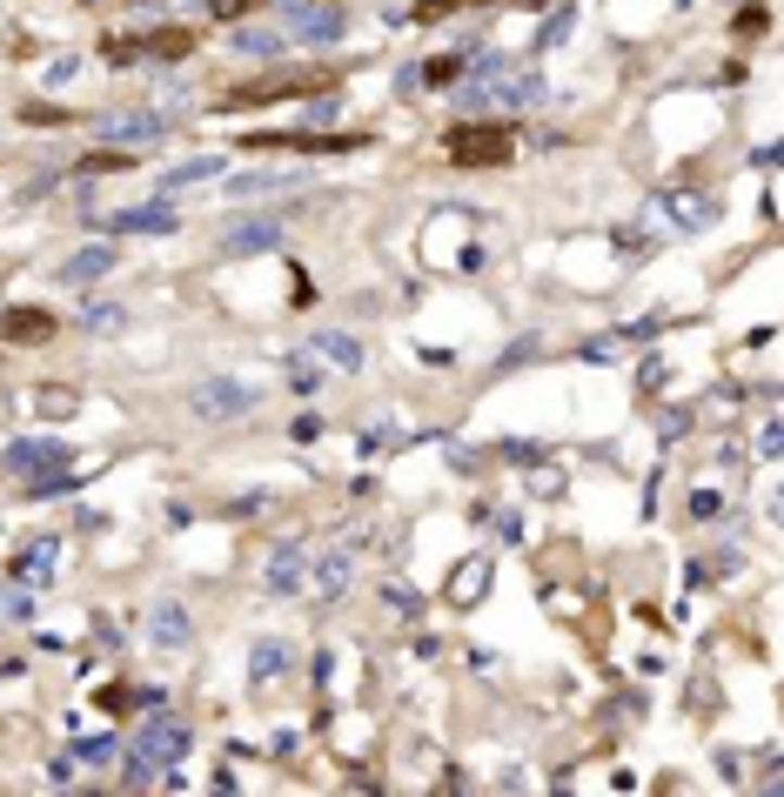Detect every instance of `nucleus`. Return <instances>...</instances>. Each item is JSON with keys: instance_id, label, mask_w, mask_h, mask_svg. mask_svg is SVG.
Segmentation results:
<instances>
[{"instance_id": "nucleus-9", "label": "nucleus", "mask_w": 784, "mask_h": 797, "mask_svg": "<svg viewBox=\"0 0 784 797\" xmlns=\"http://www.w3.org/2000/svg\"><path fill=\"white\" fill-rule=\"evenodd\" d=\"M188 636H194V623H188V610L175 604V596H162V604H154V610H148V644H154V650H181V644H188Z\"/></svg>"}, {"instance_id": "nucleus-20", "label": "nucleus", "mask_w": 784, "mask_h": 797, "mask_svg": "<svg viewBox=\"0 0 784 797\" xmlns=\"http://www.w3.org/2000/svg\"><path fill=\"white\" fill-rule=\"evenodd\" d=\"M316 349L329 355V363H342V369H363V342H349V336H336V329H323Z\"/></svg>"}, {"instance_id": "nucleus-31", "label": "nucleus", "mask_w": 784, "mask_h": 797, "mask_svg": "<svg viewBox=\"0 0 784 797\" xmlns=\"http://www.w3.org/2000/svg\"><path fill=\"white\" fill-rule=\"evenodd\" d=\"M67 409H74V389H48L41 395V416H67Z\"/></svg>"}, {"instance_id": "nucleus-8", "label": "nucleus", "mask_w": 784, "mask_h": 797, "mask_svg": "<svg viewBox=\"0 0 784 797\" xmlns=\"http://www.w3.org/2000/svg\"><path fill=\"white\" fill-rule=\"evenodd\" d=\"M162 128H168V122H162V114H148V107H135V114H101V122H94L101 141H141V148L162 141Z\"/></svg>"}, {"instance_id": "nucleus-25", "label": "nucleus", "mask_w": 784, "mask_h": 797, "mask_svg": "<svg viewBox=\"0 0 784 797\" xmlns=\"http://www.w3.org/2000/svg\"><path fill=\"white\" fill-rule=\"evenodd\" d=\"M114 750H122V744H114L108 731H101V737H81V744H74V757H81V764H114Z\"/></svg>"}, {"instance_id": "nucleus-13", "label": "nucleus", "mask_w": 784, "mask_h": 797, "mask_svg": "<svg viewBox=\"0 0 784 797\" xmlns=\"http://www.w3.org/2000/svg\"><path fill=\"white\" fill-rule=\"evenodd\" d=\"M114 268V249L108 242H94V249H81V255H67V268H61V282H74V289H88V282H101V275Z\"/></svg>"}, {"instance_id": "nucleus-15", "label": "nucleus", "mask_w": 784, "mask_h": 797, "mask_svg": "<svg viewBox=\"0 0 784 797\" xmlns=\"http://www.w3.org/2000/svg\"><path fill=\"white\" fill-rule=\"evenodd\" d=\"M302 181H308V175L289 168V175H235L228 188H235V194H289V188H302Z\"/></svg>"}, {"instance_id": "nucleus-22", "label": "nucleus", "mask_w": 784, "mask_h": 797, "mask_svg": "<svg viewBox=\"0 0 784 797\" xmlns=\"http://www.w3.org/2000/svg\"><path fill=\"white\" fill-rule=\"evenodd\" d=\"M81 168H88V175H122V168H135V154H128V148H94Z\"/></svg>"}, {"instance_id": "nucleus-2", "label": "nucleus", "mask_w": 784, "mask_h": 797, "mask_svg": "<svg viewBox=\"0 0 784 797\" xmlns=\"http://www.w3.org/2000/svg\"><path fill=\"white\" fill-rule=\"evenodd\" d=\"M181 750H188V724L154 704V717H148L141 737H135V771H141V777H148V771H168V764H181Z\"/></svg>"}, {"instance_id": "nucleus-19", "label": "nucleus", "mask_w": 784, "mask_h": 797, "mask_svg": "<svg viewBox=\"0 0 784 797\" xmlns=\"http://www.w3.org/2000/svg\"><path fill=\"white\" fill-rule=\"evenodd\" d=\"M215 175H222V162H215V154H202V162L168 168V175H162V188H194V181H215Z\"/></svg>"}, {"instance_id": "nucleus-26", "label": "nucleus", "mask_w": 784, "mask_h": 797, "mask_svg": "<svg viewBox=\"0 0 784 797\" xmlns=\"http://www.w3.org/2000/svg\"><path fill=\"white\" fill-rule=\"evenodd\" d=\"M503 101L509 107H530V101H543V81H536V74H517V81L503 88Z\"/></svg>"}, {"instance_id": "nucleus-30", "label": "nucleus", "mask_w": 784, "mask_h": 797, "mask_svg": "<svg viewBox=\"0 0 784 797\" xmlns=\"http://www.w3.org/2000/svg\"><path fill=\"white\" fill-rule=\"evenodd\" d=\"M463 67H469V54H443V61H429V81H456Z\"/></svg>"}, {"instance_id": "nucleus-17", "label": "nucleus", "mask_w": 784, "mask_h": 797, "mask_svg": "<svg viewBox=\"0 0 784 797\" xmlns=\"http://www.w3.org/2000/svg\"><path fill=\"white\" fill-rule=\"evenodd\" d=\"M282 663H289V650L276 644V636H262L255 657H249V676H255V684H268V676H282Z\"/></svg>"}, {"instance_id": "nucleus-3", "label": "nucleus", "mask_w": 784, "mask_h": 797, "mask_svg": "<svg viewBox=\"0 0 784 797\" xmlns=\"http://www.w3.org/2000/svg\"><path fill=\"white\" fill-rule=\"evenodd\" d=\"M188 409L202 416V422H235V416L255 409V389L235 382V376H202V382H194V395H188Z\"/></svg>"}, {"instance_id": "nucleus-12", "label": "nucleus", "mask_w": 784, "mask_h": 797, "mask_svg": "<svg viewBox=\"0 0 784 797\" xmlns=\"http://www.w3.org/2000/svg\"><path fill=\"white\" fill-rule=\"evenodd\" d=\"M141 54L148 61H188L194 54V27H154V34H141Z\"/></svg>"}, {"instance_id": "nucleus-7", "label": "nucleus", "mask_w": 784, "mask_h": 797, "mask_svg": "<svg viewBox=\"0 0 784 797\" xmlns=\"http://www.w3.org/2000/svg\"><path fill=\"white\" fill-rule=\"evenodd\" d=\"M302 577H308V549L289 536L276 556H268V570H262V590H268V596H295V590H302Z\"/></svg>"}, {"instance_id": "nucleus-1", "label": "nucleus", "mask_w": 784, "mask_h": 797, "mask_svg": "<svg viewBox=\"0 0 784 797\" xmlns=\"http://www.w3.org/2000/svg\"><path fill=\"white\" fill-rule=\"evenodd\" d=\"M450 162L456 168H503V162H517V128L509 122H463L450 128Z\"/></svg>"}, {"instance_id": "nucleus-32", "label": "nucleus", "mask_w": 784, "mask_h": 797, "mask_svg": "<svg viewBox=\"0 0 784 797\" xmlns=\"http://www.w3.org/2000/svg\"><path fill=\"white\" fill-rule=\"evenodd\" d=\"M249 8H255V0H208V14H215V21H242Z\"/></svg>"}, {"instance_id": "nucleus-33", "label": "nucleus", "mask_w": 784, "mask_h": 797, "mask_svg": "<svg viewBox=\"0 0 784 797\" xmlns=\"http://www.w3.org/2000/svg\"><path fill=\"white\" fill-rule=\"evenodd\" d=\"M289 435H295V443H316V435H323V416H295Z\"/></svg>"}, {"instance_id": "nucleus-11", "label": "nucleus", "mask_w": 784, "mask_h": 797, "mask_svg": "<svg viewBox=\"0 0 784 797\" xmlns=\"http://www.w3.org/2000/svg\"><path fill=\"white\" fill-rule=\"evenodd\" d=\"M276 242H282V215H268V222H242L222 249H228V255H262V249H276Z\"/></svg>"}, {"instance_id": "nucleus-21", "label": "nucleus", "mask_w": 784, "mask_h": 797, "mask_svg": "<svg viewBox=\"0 0 784 797\" xmlns=\"http://www.w3.org/2000/svg\"><path fill=\"white\" fill-rule=\"evenodd\" d=\"M483 583H490V564H463V570L450 577V596H456V604H477Z\"/></svg>"}, {"instance_id": "nucleus-27", "label": "nucleus", "mask_w": 784, "mask_h": 797, "mask_svg": "<svg viewBox=\"0 0 784 797\" xmlns=\"http://www.w3.org/2000/svg\"><path fill=\"white\" fill-rule=\"evenodd\" d=\"M289 382H295V389L308 395V389H323V369L308 363V355H295V363H289Z\"/></svg>"}, {"instance_id": "nucleus-28", "label": "nucleus", "mask_w": 784, "mask_h": 797, "mask_svg": "<svg viewBox=\"0 0 784 797\" xmlns=\"http://www.w3.org/2000/svg\"><path fill=\"white\" fill-rule=\"evenodd\" d=\"M21 122H27V128H61L67 114H61V107H41V101H34V107H21Z\"/></svg>"}, {"instance_id": "nucleus-14", "label": "nucleus", "mask_w": 784, "mask_h": 797, "mask_svg": "<svg viewBox=\"0 0 784 797\" xmlns=\"http://www.w3.org/2000/svg\"><path fill=\"white\" fill-rule=\"evenodd\" d=\"M349 583H356V564H349L342 549H336V556H323V564H316V596H323V604H336V596H342Z\"/></svg>"}, {"instance_id": "nucleus-34", "label": "nucleus", "mask_w": 784, "mask_h": 797, "mask_svg": "<svg viewBox=\"0 0 784 797\" xmlns=\"http://www.w3.org/2000/svg\"><path fill=\"white\" fill-rule=\"evenodd\" d=\"M764 21H771L764 8H751V14H737V34H764Z\"/></svg>"}, {"instance_id": "nucleus-16", "label": "nucleus", "mask_w": 784, "mask_h": 797, "mask_svg": "<svg viewBox=\"0 0 784 797\" xmlns=\"http://www.w3.org/2000/svg\"><path fill=\"white\" fill-rule=\"evenodd\" d=\"M8 463H14V469H54V463H67V450H61V443H14Z\"/></svg>"}, {"instance_id": "nucleus-29", "label": "nucleus", "mask_w": 784, "mask_h": 797, "mask_svg": "<svg viewBox=\"0 0 784 797\" xmlns=\"http://www.w3.org/2000/svg\"><path fill=\"white\" fill-rule=\"evenodd\" d=\"M108 61H114V67H128V61H141V41H128V34H114V41H108Z\"/></svg>"}, {"instance_id": "nucleus-4", "label": "nucleus", "mask_w": 784, "mask_h": 797, "mask_svg": "<svg viewBox=\"0 0 784 797\" xmlns=\"http://www.w3.org/2000/svg\"><path fill=\"white\" fill-rule=\"evenodd\" d=\"M316 81H323V74H302V67H289V74H268V81H249V88H235L222 114H235V107H268V101H289V94H308Z\"/></svg>"}, {"instance_id": "nucleus-23", "label": "nucleus", "mask_w": 784, "mask_h": 797, "mask_svg": "<svg viewBox=\"0 0 784 797\" xmlns=\"http://www.w3.org/2000/svg\"><path fill=\"white\" fill-rule=\"evenodd\" d=\"M74 490V476L54 463V469H34V483H27V496H67Z\"/></svg>"}, {"instance_id": "nucleus-10", "label": "nucleus", "mask_w": 784, "mask_h": 797, "mask_svg": "<svg viewBox=\"0 0 784 797\" xmlns=\"http://www.w3.org/2000/svg\"><path fill=\"white\" fill-rule=\"evenodd\" d=\"M114 235H168L175 228V208L168 202H148V208H122V215H101Z\"/></svg>"}, {"instance_id": "nucleus-24", "label": "nucleus", "mask_w": 784, "mask_h": 797, "mask_svg": "<svg viewBox=\"0 0 784 797\" xmlns=\"http://www.w3.org/2000/svg\"><path fill=\"white\" fill-rule=\"evenodd\" d=\"M235 54L268 61V54H276V34H268V27H242V34H235Z\"/></svg>"}, {"instance_id": "nucleus-5", "label": "nucleus", "mask_w": 784, "mask_h": 797, "mask_svg": "<svg viewBox=\"0 0 784 797\" xmlns=\"http://www.w3.org/2000/svg\"><path fill=\"white\" fill-rule=\"evenodd\" d=\"M282 14H289V34H302V41H316V48H323V41H336V34L349 27V14H342V8H329V0H289Z\"/></svg>"}, {"instance_id": "nucleus-6", "label": "nucleus", "mask_w": 784, "mask_h": 797, "mask_svg": "<svg viewBox=\"0 0 784 797\" xmlns=\"http://www.w3.org/2000/svg\"><path fill=\"white\" fill-rule=\"evenodd\" d=\"M54 329H61L54 315L48 308H27V302L0 315V342H14V349H41V342H54Z\"/></svg>"}, {"instance_id": "nucleus-18", "label": "nucleus", "mask_w": 784, "mask_h": 797, "mask_svg": "<svg viewBox=\"0 0 784 797\" xmlns=\"http://www.w3.org/2000/svg\"><path fill=\"white\" fill-rule=\"evenodd\" d=\"M81 322H88L94 336H122V329H128V308H122V302H88Z\"/></svg>"}]
</instances>
